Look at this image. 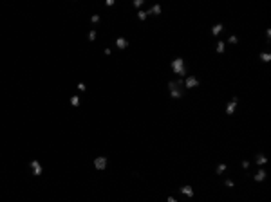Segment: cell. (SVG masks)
<instances>
[{
	"mask_svg": "<svg viewBox=\"0 0 271 202\" xmlns=\"http://www.w3.org/2000/svg\"><path fill=\"white\" fill-rule=\"evenodd\" d=\"M161 11H163V7H161L159 4H155V6H152V9H148V15H155V16H159V15H161Z\"/></svg>",
	"mask_w": 271,
	"mask_h": 202,
	"instance_id": "obj_10",
	"label": "cell"
},
{
	"mask_svg": "<svg viewBox=\"0 0 271 202\" xmlns=\"http://www.w3.org/2000/svg\"><path fill=\"white\" fill-rule=\"evenodd\" d=\"M80 103H81L80 96H72V98H71V105H72V107H80Z\"/></svg>",
	"mask_w": 271,
	"mask_h": 202,
	"instance_id": "obj_14",
	"label": "cell"
},
{
	"mask_svg": "<svg viewBox=\"0 0 271 202\" xmlns=\"http://www.w3.org/2000/svg\"><path fill=\"white\" fill-rule=\"evenodd\" d=\"M222 29H224V25H222V24H215V25L212 27V34H213V36L221 34V33H222Z\"/></svg>",
	"mask_w": 271,
	"mask_h": 202,
	"instance_id": "obj_11",
	"label": "cell"
},
{
	"mask_svg": "<svg viewBox=\"0 0 271 202\" xmlns=\"http://www.w3.org/2000/svg\"><path fill=\"white\" fill-rule=\"evenodd\" d=\"M195 87H199V80L195 76H186L184 78V89H195Z\"/></svg>",
	"mask_w": 271,
	"mask_h": 202,
	"instance_id": "obj_5",
	"label": "cell"
},
{
	"mask_svg": "<svg viewBox=\"0 0 271 202\" xmlns=\"http://www.w3.org/2000/svg\"><path fill=\"white\" fill-rule=\"evenodd\" d=\"M215 172H217V175H221V173H224V172H226V164H217V168H215Z\"/></svg>",
	"mask_w": 271,
	"mask_h": 202,
	"instance_id": "obj_15",
	"label": "cell"
},
{
	"mask_svg": "<svg viewBox=\"0 0 271 202\" xmlns=\"http://www.w3.org/2000/svg\"><path fill=\"white\" fill-rule=\"evenodd\" d=\"M241 166H242L244 170H249V161H242V163H241Z\"/></svg>",
	"mask_w": 271,
	"mask_h": 202,
	"instance_id": "obj_23",
	"label": "cell"
},
{
	"mask_svg": "<svg viewBox=\"0 0 271 202\" xmlns=\"http://www.w3.org/2000/svg\"><path fill=\"white\" fill-rule=\"evenodd\" d=\"M179 191H181L183 195L190 197V198H192V197L195 195V193H193V188H192V186H181V188H179Z\"/></svg>",
	"mask_w": 271,
	"mask_h": 202,
	"instance_id": "obj_8",
	"label": "cell"
},
{
	"mask_svg": "<svg viewBox=\"0 0 271 202\" xmlns=\"http://www.w3.org/2000/svg\"><path fill=\"white\" fill-rule=\"evenodd\" d=\"M224 47H226L224 42H217V52H224Z\"/></svg>",
	"mask_w": 271,
	"mask_h": 202,
	"instance_id": "obj_17",
	"label": "cell"
},
{
	"mask_svg": "<svg viewBox=\"0 0 271 202\" xmlns=\"http://www.w3.org/2000/svg\"><path fill=\"white\" fill-rule=\"evenodd\" d=\"M29 168H31V173H33L35 177L44 173V166H42V163L38 161V159H33V161L29 163Z\"/></svg>",
	"mask_w": 271,
	"mask_h": 202,
	"instance_id": "obj_3",
	"label": "cell"
},
{
	"mask_svg": "<svg viewBox=\"0 0 271 202\" xmlns=\"http://www.w3.org/2000/svg\"><path fill=\"white\" fill-rule=\"evenodd\" d=\"M134 6L136 7H141L143 6V0H134Z\"/></svg>",
	"mask_w": 271,
	"mask_h": 202,
	"instance_id": "obj_24",
	"label": "cell"
},
{
	"mask_svg": "<svg viewBox=\"0 0 271 202\" xmlns=\"http://www.w3.org/2000/svg\"><path fill=\"white\" fill-rule=\"evenodd\" d=\"M89 40H90V42H94V40H96V31H94V29H90V31H89Z\"/></svg>",
	"mask_w": 271,
	"mask_h": 202,
	"instance_id": "obj_19",
	"label": "cell"
},
{
	"mask_svg": "<svg viewBox=\"0 0 271 202\" xmlns=\"http://www.w3.org/2000/svg\"><path fill=\"white\" fill-rule=\"evenodd\" d=\"M76 89H78L80 92H85V90H87V85H85V83H78V87H76Z\"/></svg>",
	"mask_w": 271,
	"mask_h": 202,
	"instance_id": "obj_20",
	"label": "cell"
},
{
	"mask_svg": "<svg viewBox=\"0 0 271 202\" xmlns=\"http://www.w3.org/2000/svg\"><path fill=\"white\" fill-rule=\"evenodd\" d=\"M138 18H139V20H147V18H148V11H139V13H138Z\"/></svg>",
	"mask_w": 271,
	"mask_h": 202,
	"instance_id": "obj_16",
	"label": "cell"
},
{
	"mask_svg": "<svg viewBox=\"0 0 271 202\" xmlns=\"http://www.w3.org/2000/svg\"><path fill=\"white\" fill-rule=\"evenodd\" d=\"M237 42H239V38H237L235 34H231L230 38H228V44H231V45H235V44H237Z\"/></svg>",
	"mask_w": 271,
	"mask_h": 202,
	"instance_id": "obj_18",
	"label": "cell"
},
{
	"mask_svg": "<svg viewBox=\"0 0 271 202\" xmlns=\"http://www.w3.org/2000/svg\"><path fill=\"white\" fill-rule=\"evenodd\" d=\"M260 60H262L264 63H267V61H271V54L269 52H260V56H258Z\"/></svg>",
	"mask_w": 271,
	"mask_h": 202,
	"instance_id": "obj_13",
	"label": "cell"
},
{
	"mask_svg": "<svg viewBox=\"0 0 271 202\" xmlns=\"http://www.w3.org/2000/svg\"><path fill=\"white\" fill-rule=\"evenodd\" d=\"M170 67H172V70H174V72H175L179 78H184V76H186V72H188L186 61H184V58H181V56L174 58V60H172V63H170Z\"/></svg>",
	"mask_w": 271,
	"mask_h": 202,
	"instance_id": "obj_2",
	"label": "cell"
},
{
	"mask_svg": "<svg viewBox=\"0 0 271 202\" xmlns=\"http://www.w3.org/2000/svg\"><path fill=\"white\" fill-rule=\"evenodd\" d=\"M266 177H267V172H266V170H258V172L255 173V177H253V179L257 180V182H262V180H264Z\"/></svg>",
	"mask_w": 271,
	"mask_h": 202,
	"instance_id": "obj_9",
	"label": "cell"
},
{
	"mask_svg": "<svg viewBox=\"0 0 271 202\" xmlns=\"http://www.w3.org/2000/svg\"><path fill=\"white\" fill-rule=\"evenodd\" d=\"M116 47H118V49H127V47H128V40L123 38V36L116 38Z\"/></svg>",
	"mask_w": 271,
	"mask_h": 202,
	"instance_id": "obj_7",
	"label": "cell"
},
{
	"mask_svg": "<svg viewBox=\"0 0 271 202\" xmlns=\"http://www.w3.org/2000/svg\"><path fill=\"white\" fill-rule=\"evenodd\" d=\"M105 4H107L109 7H112V6H114V4H116V2H114V0H107V2H105Z\"/></svg>",
	"mask_w": 271,
	"mask_h": 202,
	"instance_id": "obj_26",
	"label": "cell"
},
{
	"mask_svg": "<svg viewBox=\"0 0 271 202\" xmlns=\"http://www.w3.org/2000/svg\"><path fill=\"white\" fill-rule=\"evenodd\" d=\"M90 20H92L94 24H98V22H100V15H92V16H90Z\"/></svg>",
	"mask_w": 271,
	"mask_h": 202,
	"instance_id": "obj_22",
	"label": "cell"
},
{
	"mask_svg": "<svg viewBox=\"0 0 271 202\" xmlns=\"http://www.w3.org/2000/svg\"><path fill=\"white\" fill-rule=\"evenodd\" d=\"M166 202H179V200H177L175 197H168V198H166Z\"/></svg>",
	"mask_w": 271,
	"mask_h": 202,
	"instance_id": "obj_25",
	"label": "cell"
},
{
	"mask_svg": "<svg viewBox=\"0 0 271 202\" xmlns=\"http://www.w3.org/2000/svg\"><path fill=\"white\" fill-rule=\"evenodd\" d=\"M224 184H226L228 188H235V182H233L231 179H226V180H224Z\"/></svg>",
	"mask_w": 271,
	"mask_h": 202,
	"instance_id": "obj_21",
	"label": "cell"
},
{
	"mask_svg": "<svg viewBox=\"0 0 271 202\" xmlns=\"http://www.w3.org/2000/svg\"><path fill=\"white\" fill-rule=\"evenodd\" d=\"M237 105H239V98L233 96V98L228 101V105H226V115H233L235 110H237Z\"/></svg>",
	"mask_w": 271,
	"mask_h": 202,
	"instance_id": "obj_4",
	"label": "cell"
},
{
	"mask_svg": "<svg viewBox=\"0 0 271 202\" xmlns=\"http://www.w3.org/2000/svg\"><path fill=\"white\" fill-rule=\"evenodd\" d=\"M255 163H257L258 166H260V164H266V163H267V157H266L264 153H258L257 159H255Z\"/></svg>",
	"mask_w": 271,
	"mask_h": 202,
	"instance_id": "obj_12",
	"label": "cell"
},
{
	"mask_svg": "<svg viewBox=\"0 0 271 202\" xmlns=\"http://www.w3.org/2000/svg\"><path fill=\"white\" fill-rule=\"evenodd\" d=\"M107 163H109L107 157H103V155H101V157H96V159H94V168L100 170V172H103V170L107 168Z\"/></svg>",
	"mask_w": 271,
	"mask_h": 202,
	"instance_id": "obj_6",
	"label": "cell"
},
{
	"mask_svg": "<svg viewBox=\"0 0 271 202\" xmlns=\"http://www.w3.org/2000/svg\"><path fill=\"white\" fill-rule=\"evenodd\" d=\"M168 92L174 99H181L183 94H184V80L179 78L175 81H168Z\"/></svg>",
	"mask_w": 271,
	"mask_h": 202,
	"instance_id": "obj_1",
	"label": "cell"
}]
</instances>
